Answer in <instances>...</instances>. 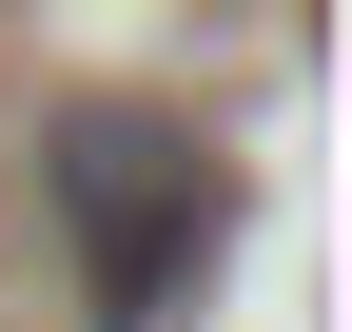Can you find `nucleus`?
Here are the masks:
<instances>
[{
    "label": "nucleus",
    "instance_id": "obj_1",
    "mask_svg": "<svg viewBox=\"0 0 352 332\" xmlns=\"http://www.w3.org/2000/svg\"><path fill=\"white\" fill-rule=\"evenodd\" d=\"M39 195H59V254L98 294V332H176V294L235 235V176L196 156V117H138V98H78L59 156H39Z\"/></svg>",
    "mask_w": 352,
    "mask_h": 332
}]
</instances>
